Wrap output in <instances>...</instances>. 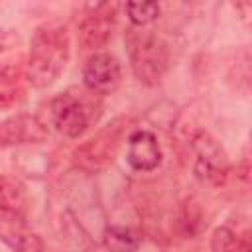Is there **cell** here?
Here are the masks:
<instances>
[{"label": "cell", "instance_id": "cell-1", "mask_svg": "<svg viewBox=\"0 0 252 252\" xmlns=\"http://www.w3.org/2000/svg\"><path fill=\"white\" fill-rule=\"evenodd\" d=\"M69 61V33L61 24L35 28L26 63V79L37 89L53 85Z\"/></svg>", "mask_w": 252, "mask_h": 252}, {"label": "cell", "instance_id": "cell-2", "mask_svg": "<svg viewBox=\"0 0 252 252\" xmlns=\"http://www.w3.org/2000/svg\"><path fill=\"white\" fill-rule=\"evenodd\" d=\"M126 45L134 75L144 85L159 83L169 65V53L165 43L150 30L130 28L126 33Z\"/></svg>", "mask_w": 252, "mask_h": 252}, {"label": "cell", "instance_id": "cell-3", "mask_svg": "<svg viewBox=\"0 0 252 252\" xmlns=\"http://www.w3.org/2000/svg\"><path fill=\"white\" fill-rule=\"evenodd\" d=\"M126 128H128V118H114L112 122L102 126L93 138H89L85 144H81L75 150L77 165L81 169L93 171V173L106 169L112 163V159L124 140Z\"/></svg>", "mask_w": 252, "mask_h": 252}, {"label": "cell", "instance_id": "cell-4", "mask_svg": "<svg viewBox=\"0 0 252 252\" xmlns=\"http://www.w3.org/2000/svg\"><path fill=\"white\" fill-rule=\"evenodd\" d=\"M94 116L91 112V106L81 96H75L71 93H63L49 102V122L59 134L67 138H79L81 134H85Z\"/></svg>", "mask_w": 252, "mask_h": 252}, {"label": "cell", "instance_id": "cell-5", "mask_svg": "<svg viewBox=\"0 0 252 252\" xmlns=\"http://www.w3.org/2000/svg\"><path fill=\"white\" fill-rule=\"evenodd\" d=\"M191 148L195 154V175L207 183L220 185L228 173V159L217 140L207 132H199L191 140Z\"/></svg>", "mask_w": 252, "mask_h": 252}, {"label": "cell", "instance_id": "cell-6", "mask_svg": "<svg viewBox=\"0 0 252 252\" xmlns=\"http://www.w3.org/2000/svg\"><path fill=\"white\" fill-rule=\"evenodd\" d=\"M122 81V67L112 53H93L83 65V83L93 94H110Z\"/></svg>", "mask_w": 252, "mask_h": 252}, {"label": "cell", "instance_id": "cell-7", "mask_svg": "<svg viewBox=\"0 0 252 252\" xmlns=\"http://www.w3.org/2000/svg\"><path fill=\"white\" fill-rule=\"evenodd\" d=\"M0 240L14 252H43L41 238L28 226L22 213L0 209Z\"/></svg>", "mask_w": 252, "mask_h": 252}, {"label": "cell", "instance_id": "cell-8", "mask_svg": "<svg viewBox=\"0 0 252 252\" xmlns=\"http://www.w3.org/2000/svg\"><path fill=\"white\" fill-rule=\"evenodd\" d=\"M116 4H98L79 26V43L83 49H100L108 43L114 28Z\"/></svg>", "mask_w": 252, "mask_h": 252}, {"label": "cell", "instance_id": "cell-9", "mask_svg": "<svg viewBox=\"0 0 252 252\" xmlns=\"http://www.w3.org/2000/svg\"><path fill=\"white\" fill-rule=\"evenodd\" d=\"M45 124L32 114H16L0 122V148L20 146V144H37L45 140Z\"/></svg>", "mask_w": 252, "mask_h": 252}, {"label": "cell", "instance_id": "cell-10", "mask_svg": "<svg viewBox=\"0 0 252 252\" xmlns=\"http://www.w3.org/2000/svg\"><path fill=\"white\" fill-rule=\"evenodd\" d=\"M128 163L136 171H152L161 163V146L154 132L134 130L128 134Z\"/></svg>", "mask_w": 252, "mask_h": 252}, {"label": "cell", "instance_id": "cell-11", "mask_svg": "<svg viewBox=\"0 0 252 252\" xmlns=\"http://www.w3.org/2000/svg\"><path fill=\"white\" fill-rule=\"evenodd\" d=\"M26 81V73L16 67L0 69V108H10L24 98Z\"/></svg>", "mask_w": 252, "mask_h": 252}, {"label": "cell", "instance_id": "cell-12", "mask_svg": "<svg viewBox=\"0 0 252 252\" xmlns=\"http://www.w3.org/2000/svg\"><path fill=\"white\" fill-rule=\"evenodd\" d=\"M102 244L108 252H136L142 244V236L130 226L110 224L102 234Z\"/></svg>", "mask_w": 252, "mask_h": 252}, {"label": "cell", "instance_id": "cell-13", "mask_svg": "<svg viewBox=\"0 0 252 252\" xmlns=\"http://www.w3.org/2000/svg\"><path fill=\"white\" fill-rule=\"evenodd\" d=\"M211 252H248V244L228 226H217L211 236Z\"/></svg>", "mask_w": 252, "mask_h": 252}, {"label": "cell", "instance_id": "cell-14", "mask_svg": "<svg viewBox=\"0 0 252 252\" xmlns=\"http://www.w3.org/2000/svg\"><path fill=\"white\" fill-rule=\"evenodd\" d=\"M128 20L134 28H146L159 16V4L158 2H128L124 6Z\"/></svg>", "mask_w": 252, "mask_h": 252}, {"label": "cell", "instance_id": "cell-15", "mask_svg": "<svg viewBox=\"0 0 252 252\" xmlns=\"http://www.w3.org/2000/svg\"><path fill=\"white\" fill-rule=\"evenodd\" d=\"M24 203V191L18 183L8 177H0V209H12L20 213V205Z\"/></svg>", "mask_w": 252, "mask_h": 252}, {"label": "cell", "instance_id": "cell-16", "mask_svg": "<svg viewBox=\"0 0 252 252\" xmlns=\"http://www.w3.org/2000/svg\"><path fill=\"white\" fill-rule=\"evenodd\" d=\"M20 41V35L14 32V30H6V28H0V53L12 49L14 45H18Z\"/></svg>", "mask_w": 252, "mask_h": 252}]
</instances>
